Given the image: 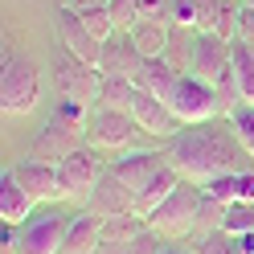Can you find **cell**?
Segmentation results:
<instances>
[{
    "instance_id": "30bf717a",
    "label": "cell",
    "mask_w": 254,
    "mask_h": 254,
    "mask_svg": "<svg viewBox=\"0 0 254 254\" xmlns=\"http://www.w3.org/2000/svg\"><path fill=\"white\" fill-rule=\"evenodd\" d=\"M160 168H168V152L164 148H127L115 156V164H111V172L131 189V193L139 197L144 193V185L156 177Z\"/></svg>"
},
{
    "instance_id": "4dcf8cb0",
    "label": "cell",
    "mask_w": 254,
    "mask_h": 254,
    "mask_svg": "<svg viewBox=\"0 0 254 254\" xmlns=\"http://www.w3.org/2000/svg\"><path fill=\"white\" fill-rule=\"evenodd\" d=\"M234 41H242V45H250L254 50V8H238V25H234Z\"/></svg>"
},
{
    "instance_id": "7a4b0ae2",
    "label": "cell",
    "mask_w": 254,
    "mask_h": 254,
    "mask_svg": "<svg viewBox=\"0 0 254 254\" xmlns=\"http://www.w3.org/2000/svg\"><path fill=\"white\" fill-rule=\"evenodd\" d=\"M201 205H205L201 185L181 181L172 189V197H164V205H156L148 213V226L156 234H164L168 242H185V238H193L201 230Z\"/></svg>"
},
{
    "instance_id": "1f68e13d",
    "label": "cell",
    "mask_w": 254,
    "mask_h": 254,
    "mask_svg": "<svg viewBox=\"0 0 254 254\" xmlns=\"http://www.w3.org/2000/svg\"><path fill=\"white\" fill-rule=\"evenodd\" d=\"M139 4V21H168L172 0H135Z\"/></svg>"
},
{
    "instance_id": "f1b7e54d",
    "label": "cell",
    "mask_w": 254,
    "mask_h": 254,
    "mask_svg": "<svg viewBox=\"0 0 254 254\" xmlns=\"http://www.w3.org/2000/svg\"><path fill=\"white\" fill-rule=\"evenodd\" d=\"M111 21H115V33H131L139 25V4L135 0H111Z\"/></svg>"
},
{
    "instance_id": "603a6c76",
    "label": "cell",
    "mask_w": 254,
    "mask_h": 254,
    "mask_svg": "<svg viewBox=\"0 0 254 254\" xmlns=\"http://www.w3.org/2000/svg\"><path fill=\"white\" fill-rule=\"evenodd\" d=\"M144 230H148V217H144V213H115V217H103V242H135Z\"/></svg>"
},
{
    "instance_id": "2e32d148",
    "label": "cell",
    "mask_w": 254,
    "mask_h": 254,
    "mask_svg": "<svg viewBox=\"0 0 254 254\" xmlns=\"http://www.w3.org/2000/svg\"><path fill=\"white\" fill-rule=\"evenodd\" d=\"M139 66H144V54L135 50V41L127 37V33H115V37L103 41V62H99V70H103L107 78H135Z\"/></svg>"
},
{
    "instance_id": "44dd1931",
    "label": "cell",
    "mask_w": 254,
    "mask_h": 254,
    "mask_svg": "<svg viewBox=\"0 0 254 254\" xmlns=\"http://www.w3.org/2000/svg\"><path fill=\"white\" fill-rule=\"evenodd\" d=\"M181 181H185V177H181V172L172 168V164H168V168H160V172H156V177L144 185V193L135 197V209L148 217V213L156 209V205H164V197H172V189H177Z\"/></svg>"
},
{
    "instance_id": "9c48e42d",
    "label": "cell",
    "mask_w": 254,
    "mask_h": 254,
    "mask_svg": "<svg viewBox=\"0 0 254 254\" xmlns=\"http://www.w3.org/2000/svg\"><path fill=\"white\" fill-rule=\"evenodd\" d=\"M86 144V131H82V123H74V119H62L50 111V119H45L41 127V135L33 139V156H41V160H66L70 152H78Z\"/></svg>"
},
{
    "instance_id": "836d02e7",
    "label": "cell",
    "mask_w": 254,
    "mask_h": 254,
    "mask_svg": "<svg viewBox=\"0 0 254 254\" xmlns=\"http://www.w3.org/2000/svg\"><path fill=\"white\" fill-rule=\"evenodd\" d=\"M99 254H135V250H131V242H103Z\"/></svg>"
},
{
    "instance_id": "e575fe53",
    "label": "cell",
    "mask_w": 254,
    "mask_h": 254,
    "mask_svg": "<svg viewBox=\"0 0 254 254\" xmlns=\"http://www.w3.org/2000/svg\"><path fill=\"white\" fill-rule=\"evenodd\" d=\"M164 254H197V250L189 246V242H168V246H164Z\"/></svg>"
},
{
    "instance_id": "8992f818",
    "label": "cell",
    "mask_w": 254,
    "mask_h": 254,
    "mask_svg": "<svg viewBox=\"0 0 254 254\" xmlns=\"http://www.w3.org/2000/svg\"><path fill=\"white\" fill-rule=\"evenodd\" d=\"M103 82H107V74L99 66H86V62H78L66 50L54 58V90H58V99H78L86 107H99Z\"/></svg>"
},
{
    "instance_id": "277c9868",
    "label": "cell",
    "mask_w": 254,
    "mask_h": 254,
    "mask_svg": "<svg viewBox=\"0 0 254 254\" xmlns=\"http://www.w3.org/2000/svg\"><path fill=\"white\" fill-rule=\"evenodd\" d=\"M82 131H86V144L94 152H127V148H135V139L144 135L139 131V123L131 111H115V107H90V115L82 123Z\"/></svg>"
},
{
    "instance_id": "d4e9b609",
    "label": "cell",
    "mask_w": 254,
    "mask_h": 254,
    "mask_svg": "<svg viewBox=\"0 0 254 254\" xmlns=\"http://www.w3.org/2000/svg\"><path fill=\"white\" fill-rule=\"evenodd\" d=\"M139 99V86H135V78H107L103 82V99L99 107H115V111H131Z\"/></svg>"
},
{
    "instance_id": "ffe728a7",
    "label": "cell",
    "mask_w": 254,
    "mask_h": 254,
    "mask_svg": "<svg viewBox=\"0 0 254 254\" xmlns=\"http://www.w3.org/2000/svg\"><path fill=\"white\" fill-rule=\"evenodd\" d=\"M127 37L135 41V50L144 54V58H164L168 37H172V21H139Z\"/></svg>"
},
{
    "instance_id": "4fadbf2b",
    "label": "cell",
    "mask_w": 254,
    "mask_h": 254,
    "mask_svg": "<svg viewBox=\"0 0 254 254\" xmlns=\"http://www.w3.org/2000/svg\"><path fill=\"white\" fill-rule=\"evenodd\" d=\"M131 115H135V123H139V131H144V135L164 139V144L181 131V119L172 115V107H168L164 99H156V94H148V90H139V99H135V107H131Z\"/></svg>"
},
{
    "instance_id": "cb8c5ba5",
    "label": "cell",
    "mask_w": 254,
    "mask_h": 254,
    "mask_svg": "<svg viewBox=\"0 0 254 254\" xmlns=\"http://www.w3.org/2000/svg\"><path fill=\"white\" fill-rule=\"evenodd\" d=\"M189 246H193L197 254H238V238L230 234V230H221V226H213V230H197L193 238H185Z\"/></svg>"
},
{
    "instance_id": "ac0fdd59",
    "label": "cell",
    "mask_w": 254,
    "mask_h": 254,
    "mask_svg": "<svg viewBox=\"0 0 254 254\" xmlns=\"http://www.w3.org/2000/svg\"><path fill=\"white\" fill-rule=\"evenodd\" d=\"M33 213H37V201L21 189V181L12 177V168H4L0 172V221L4 226H25Z\"/></svg>"
},
{
    "instance_id": "5b68a950",
    "label": "cell",
    "mask_w": 254,
    "mask_h": 254,
    "mask_svg": "<svg viewBox=\"0 0 254 254\" xmlns=\"http://www.w3.org/2000/svg\"><path fill=\"white\" fill-rule=\"evenodd\" d=\"M168 107H172V115L181 119V127L226 115V111H221L217 86L209 82V78H201V74H181L177 86H172V94H168Z\"/></svg>"
},
{
    "instance_id": "d6986e66",
    "label": "cell",
    "mask_w": 254,
    "mask_h": 254,
    "mask_svg": "<svg viewBox=\"0 0 254 254\" xmlns=\"http://www.w3.org/2000/svg\"><path fill=\"white\" fill-rule=\"evenodd\" d=\"M177 78H181V74H177V66H172V62H164V58H144V66H139V74H135V86L168 103L172 86H177Z\"/></svg>"
},
{
    "instance_id": "d6a6232c",
    "label": "cell",
    "mask_w": 254,
    "mask_h": 254,
    "mask_svg": "<svg viewBox=\"0 0 254 254\" xmlns=\"http://www.w3.org/2000/svg\"><path fill=\"white\" fill-rule=\"evenodd\" d=\"M111 0H62V8H74V12H86V8H103Z\"/></svg>"
},
{
    "instance_id": "5bb4252c",
    "label": "cell",
    "mask_w": 254,
    "mask_h": 254,
    "mask_svg": "<svg viewBox=\"0 0 254 254\" xmlns=\"http://www.w3.org/2000/svg\"><path fill=\"white\" fill-rule=\"evenodd\" d=\"M234 66V41L217 33H197V54H193V74L217 82L221 74Z\"/></svg>"
},
{
    "instance_id": "9a60e30c",
    "label": "cell",
    "mask_w": 254,
    "mask_h": 254,
    "mask_svg": "<svg viewBox=\"0 0 254 254\" xmlns=\"http://www.w3.org/2000/svg\"><path fill=\"white\" fill-rule=\"evenodd\" d=\"M86 209L99 213V217H115V213H139L135 209V193L127 189L115 172H107V177L99 181V189L86 197Z\"/></svg>"
},
{
    "instance_id": "f546056e",
    "label": "cell",
    "mask_w": 254,
    "mask_h": 254,
    "mask_svg": "<svg viewBox=\"0 0 254 254\" xmlns=\"http://www.w3.org/2000/svg\"><path fill=\"white\" fill-rule=\"evenodd\" d=\"M197 17H201V0H172V12L168 21L181 25V29H197Z\"/></svg>"
},
{
    "instance_id": "484cf974",
    "label": "cell",
    "mask_w": 254,
    "mask_h": 254,
    "mask_svg": "<svg viewBox=\"0 0 254 254\" xmlns=\"http://www.w3.org/2000/svg\"><path fill=\"white\" fill-rule=\"evenodd\" d=\"M234 82L242 103H254V50L242 41H234Z\"/></svg>"
},
{
    "instance_id": "3957f363",
    "label": "cell",
    "mask_w": 254,
    "mask_h": 254,
    "mask_svg": "<svg viewBox=\"0 0 254 254\" xmlns=\"http://www.w3.org/2000/svg\"><path fill=\"white\" fill-rule=\"evenodd\" d=\"M41 103V70L25 54H4L0 66V111L4 115H29Z\"/></svg>"
},
{
    "instance_id": "4316f807",
    "label": "cell",
    "mask_w": 254,
    "mask_h": 254,
    "mask_svg": "<svg viewBox=\"0 0 254 254\" xmlns=\"http://www.w3.org/2000/svg\"><path fill=\"white\" fill-rule=\"evenodd\" d=\"M226 119H230V127H234L238 144H242V148L250 152V160H254V103H238Z\"/></svg>"
},
{
    "instance_id": "6da1fadb",
    "label": "cell",
    "mask_w": 254,
    "mask_h": 254,
    "mask_svg": "<svg viewBox=\"0 0 254 254\" xmlns=\"http://www.w3.org/2000/svg\"><path fill=\"white\" fill-rule=\"evenodd\" d=\"M164 152H168V164L193 185H205L213 177H226V172H254L250 152L238 144L226 115L205 123H185L164 144Z\"/></svg>"
},
{
    "instance_id": "83f0119b",
    "label": "cell",
    "mask_w": 254,
    "mask_h": 254,
    "mask_svg": "<svg viewBox=\"0 0 254 254\" xmlns=\"http://www.w3.org/2000/svg\"><path fill=\"white\" fill-rule=\"evenodd\" d=\"M82 17V25L90 29L99 41H107V37H115V21H111V4H103V8H86V12H78Z\"/></svg>"
},
{
    "instance_id": "7402d4cb",
    "label": "cell",
    "mask_w": 254,
    "mask_h": 254,
    "mask_svg": "<svg viewBox=\"0 0 254 254\" xmlns=\"http://www.w3.org/2000/svg\"><path fill=\"white\" fill-rule=\"evenodd\" d=\"M193 54H197V29L172 25V37H168L164 62H172V66H177V74H193Z\"/></svg>"
},
{
    "instance_id": "52a82bcc",
    "label": "cell",
    "mask_w": 254,
    "mask_h": 254,
    "mask_svg": "<svg viewBox=\"0 0 254 254\" xmlns=\"http://www.w3.org/2000/svg\"><path fill=\"white\" fill-rule=\"evenodd\" d=\"M66 226H70V213H58V209L33 213L25 226H12V254H62Z\"/></svg>"
},
{
    "instance_id": "7c38bea8",
    "label": "cell",
    "mask_w": 254,
    "mask_h": 254,
    "mask_svg": "<svg viewBox=\"0 0 254 254\" xmlns=\"http://www.w3.org/2000/svg\"><path fill=\"white\" fill-rule=\"evenodd\" d=\"M58 41H62L66 54H74L78 62H86V66H99L103 62V41L82 25V17H78L74 8H58Z\"/></svg>"
},
{
    "instance_id": "e0dca14e",
    "label": "cell",
    "mask_w": 254,
    "mask_h": 254,
    "mask_svg": "<svg viewBox=\"0 0 254 254\" xmlns=\"http://www.w3.org/2000/svg\"><path fill=\"white\" fill-rule=\"evenodd\" d=\"M99 246H103V217H99V213H90V209L70 213L62 254H99Z\"/></svg>"
},
{
    "instance_id": "ba28073f",
    "label": "cell",
    "mask_w": 254,
    "mask_h": 254,
    "mask_svg": "<svg viewBox=\"0 0 254 254\" xmlns=\"http://www.w3.org/2000/svg\"><path fill=\"white\" fill-rule=\"evenodd\" d=\"M58 177H62V197L66 201H82L99 189V181L107 177V164H103V152H94L90 144H82L78 152H70L66 160H58Z\"/></svg>"
},
{
    "instance_id": "8fae6325",
    "label": "cell",
    "mask_w": 254,
    "mask_h": 254,
    "mask_svg": "<svg viewBox=\"0 0 254 254\" xmlns=\"http://www.w3.org/2000/svg\"><path fill=\"white\" fill-rule=\"evenodd\" d=\"M12 177L21 181V189H25L37 205H41V201H66V197H62V177H58V164H54V160L25 156V160L12 164Z\"/></svg>"
},
{
    "instance_id": "d590c367",
    "label": "cell",
    "mask_w": 254,
    "mask_h": 254,
    "mask_svg": "<svg viewBox=\"0 0 254 254\" xmlns=\"http://www.w3.org/2000/svg\"><path fill=\"white\" fill-rule=\"evenodd\" d=\"M242 4H246V8H254V0H242Z\"/></svg>"
}]
</instances>
